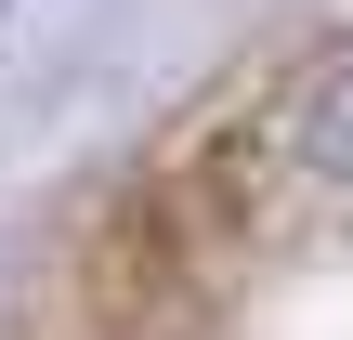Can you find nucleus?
I'll return each instance as SVG.
<instances>
[{
    "label": "nucleus",
    "instance_id": "f257e3e1",
    "mask_svg": "<svg viewBox=\"0 0 353 340\" xmlns=\"http://www.w3.org/2000/svg\"><path fill=\"white\" fill-rule=\"evenodd\" d=\"M262 144H275V157H288L314 197H353V39H341V52H314V66L275 92Z\"/></svg>",
    "mask_w": 353,
    "mask_h": 340
}]
</instances>
